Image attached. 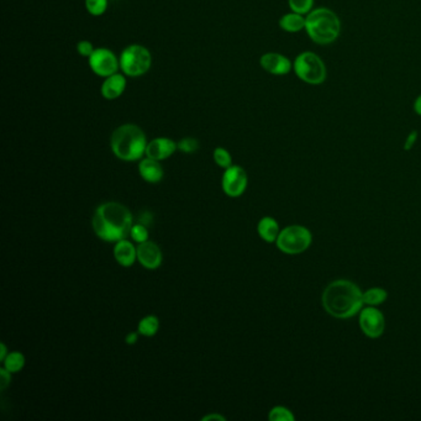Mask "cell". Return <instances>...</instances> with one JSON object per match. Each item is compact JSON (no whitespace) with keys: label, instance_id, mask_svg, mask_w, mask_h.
<instances>
[{"label":"cell","instance_id":"6da1fadb","mask_svg":"<svg viewBox=\"0 0 421 421\" xmlns=\"http://www.w3.org/2000/svg\"><path fill=\"white\" fill-rule=\"evenodd\" d=\"M134 218L126 206L109 201L96 208L93 216V229L103 241L118 242L130 236Z\"/></svg>","mask_w":421,"mask_h":421},{"label":"cell","instance_id":"7a4b0ae2","mask_svg":"<svg viewBox=\"0 0 421 421\" xmlns=\"http://www.w3.org/2000/svg\"><path fill=\"white\" fill-rule=\"evenodd\" d=\"M359 288L349 281H336L327 286L322 294V305L337 319L354 316L364 304Z\"/></svg>","mask_w":421,"mask_h":421},{"label":"cell","instance_id":"3957f363","mask_svg":"<svg viewBox=\"0 0 421 421\" xmlns=\"http://www.w3.org/2000/svg\"><path fill=\"white\" fill-rule=\"evenodd\" d=\"M147 144L144 130L137 125H121L111 134V151L116 157L126 162H134L144 157Z\"/></svg>","mask_w":421,"mask_h":421},{"label":"cell","instance_id":"277c9868","mask_svg":"<svg viewBox=\"0 0 421 421\" xmlns=\"http://www.w3.org/2000/svg\"><path fill=\"white\" fill-rule=\"evenodd\" d=\"M342 24L334 10L321 6L314 8L306 15L305 31L313 43L327 46L340 38Z\"/></svg>","mask_w":421,"mask_h":421},{"label":"cell","instance_id":"5b68a950","mask_svg":"<svg viewBox=\"0 0 421 421\" xmlns=\"http://www.w3.org/2000/svg\"><path fill=\"white\" fill-rule=\"evenodd\" d=\"M293 72L309 86H320L327 78V68L322 58L315 52L303 51L293 61Z\"/></svg>","mask_w":421,"mask_h":421},{"label":"cell","instance_id":"8992f818","mask_svg":"<svg viewBox=\"0 0 421 421\" xmlns=\"http://www.w3.org/2000/svg\"><path fill=\"white\" fill-rule=\"evenodd\" d=\"M120 69L125 76L141 77L152 66V56L149 48L142 45H130L120 55Z\"/></svg>","mask_w":421,"mask_h":421},{"label":"cell","instance_id":"52a82bcc","mask_svg":"<svg viewBox=\"0 0 421 421\" xmlns=\"http://www.w3.org/2000/svg\"><path fill=\"white\" fill-rule=\"evenodd\" d=\"M278 249L287 254H298L304 252L311 244L309 230L301 225L288 226L279 232L277 241Z\"/></svg>","mask_w":421,"mask_h":421},{"label":"cell","instance_id":"ba28073f","mask_svg":"<svg viewBox=\"0 0 421 421\" xmlns=\"http://www.w3.org/2000/svg\"><path fill=\"white\" fill-rule=\"evenodd\" d=\"M88 63L93 73L103 78L115 74L120 69V60L109 48H96L88 58Z\"/></svg>","mask_w":421,"mask_h":421},{"label":"cell","instance_id":"9c48e42d","mask_svg":"<svg viewBox=\"0 0 421 421\" xmlns=\"http://www.w3.org/2000/svg\"><path fill=\"white\" fill-rule=\"evenodd\" d=\"M247 183L249 178L244 168L232 164L231 167L226 168L225 172L223 174L221 186L226 196L237 198L244 194L247 188Z\"/></svg>","mask_w":421,"mask_h":421},{"label":"cell","instance_id":"30bf717a","mask_svg":"<svg viewBox=\"0 0 421 421\" xmlns=\"http://www.w3.org/2000/svg\"><path fill=\"white\" fill-rule=\"evenodd\" d=\"M259 64L272 76H287L293 71L292 61L282 53H264L259 58Z\"/></svg>","mask_w":421,"mask_h":421},{"label":"cell","instance_id":"8fae6325","mask_svg":"<svg viewBox=\"0 0 421 421\" xmlns=\"http://www.w3.org/2000/svg\"><path fill=\"white\" fill-rule=\"evenodd\" d=\"M359 326L366 335L372 339L382 335L386 321L381 311L374 308H367L361 313L359 316Z\"/></svg>","mask_w":421,"mask_h":421},{"label":"cell","instance_id":"7c38bea8","mask_svg":"<svg viewBox=\"0 0 421 421\" xmlns=\"http://www.w3.org/2000/svg\"><path fill=\"white\" fill-rule=\"evenodd\" d=\"M162 251L152 241H145L137 246V261L147 269H156L162 264Z\"/></svg>","mask_w":421,"mask_h":421},{"label":"cell","instance_id":"4fadbf2b","mask_svg":"<svg viewBox=\"0 0 421 421\" xmlns=\"http://www.w3.org/2000/svg\"><path fill=\"white\" fill-rule=\"evenodd\" d=\"M178 150L176 141L168 137H156L151 140L146 147V157L153 158L157 161H163L171 157Z\"/></svg>","mask_w":421,"mask_h":421},{"label":"cell","instance_id":"5bb4252c","mask_svg":"<svg viewBox=\"0 0 421 421\" xmlns=\"http://www.w3.org/2000/svg\"><path fill=\"white\" fill-rule=\"evenodd\" d=\"M126 78L123 73H115L111 76L106 77V81L101 84V96L106 98V101H114L123 96L125 89H126Z\"/></svg>","mask_w":421,"mask_h":421},{"label":"cell","instance_id":"9a60e30c","mask_svg":"<svg viewBox=\"0 0 421 421\" xmlns=\"http://www.w3.org/2000/svg\"><path fill=\"white\" fill-rule=\"evenodd\" d=\"M114 257L116 262L123 267H131L137 259V247H135L129 240H120L115 242Z\"/></svg>","mask_w":421,"mask_h":421},{"label":"cell","instance_id":"2e32d148","mask_svg":"<svg viewBox=\"0 0 421 421\" xmlns=\"http://www.w3.org/2000/svg\"><path fill=\"white\" fill-rule=\"evenodd\" d=\"M139 172L141 177L144 178L146 182L158 183L162 181L163 168L157 159L146 157L141 159L139 164Z\"/></svg>","mask_w":421,"mask_h":421},{"label":"cell","instance_id":"e0dca14e","mask_svg":"<svg viewBox=\"0 0 421 421\" xmlns=\"http://www.w3.org/2000/svg\"><path fill=\"white\" fill-rule=\"evenodd\" d=\"M305 15L291 11V13L283 15L278 21V24H279V28L288 34H298V33L305 30Z\"/></svg>","mask_w":421,"mask_h":421},{"label":"cell","instance_id":"ac0fdd59","mask_svg":"<svg viewBox=\"0 0 421 421\" xmlns=\"http://www.w3.org/2000/svg\"><path fill=\"white\" fill-rule=\"evenodd\" d=\"M257 230H259V236L267 242L277 241L279 232H281L277 221L269 216L264 218L262 220L259 221Z\"/></svg>","mask_w":421,"mask_h":421},{"label":"cell","instance_id":"d6986e66","mask_svg":"<svg viewBox=\"0 0 421 421\" xmlns=\"http://www.w3.org/2000/svg\"><path fill=\"white\" fill-rule=\"evenodd\" d=\"M158 329H159V320L157 316L149 315L145 316L144 319L140 321L137 331L140 335L152 337L157 334Z\"/></svg>","mask_w":421,"mask_h":421},{"label":"cell","instance_id":"ffe728a7","mask_svg":"<svg viewBox=\"0 0 421 421\" xmlns=\"http://www.w3.org/2000/svg\"><path fill=\"white\" fill-rule=\"evenodd\" d=\"M4 369H8L10 374H18L21 369H24L25 366V357L24 354L21 352H10L8 356L5 357L4 361Z\"/></svg>","mask_w":421,"mask_h":421},{"label":"cell","instance_id":"44dd1931","mask_svg":"<svg viewBox=\"0 0 421 421\" xmlns=\"http://www.w3.org/2000/svg\"><path fill=\"white\" fill-rule=\"evenodd\" d=\"M362 299L367 305H379L387 299V292L382 288H372L362 294Z\"/></svg>","mask_w":421,"mask_h":421},{"label":"cell","instance_id":"7402d4cb","mask_svg":"<svg viewBox=\"0 0 421 421\" xmlns=\"http://www.w3.org/2000/svg\"><path fill=\"white\" fill-rule=\"evenodd\" d=\"M288 6L291 11L306 16L314 9V0H288Z\"/></svg>","mask_w":421,"mask_h":421},{"label":"cell","instance_id":"603a6c76","mask_svg":"<svg viewBox=\"0 0 421 421\" xmlns=\"http://www.w3.org/2000/svg\"><path fill=\"white\" fill-rule=\"evenodd\" d=\"M86 9L93 16H101L108 9V0H86Z\"/></svg>","mask_w":421,"mask_h":421},{"label":"cell","instance_id":"cb8c5ba5","mask_svg":"<svg viewBox=\"0 0 421 421\" xmlns=\"http://www.w3.org/2000/svg\"><path fill=\"white\" fill-rule=\"evenodd\" d=\"M213 157H214V161L219 167L226 169V168L232 166V157H231V155H230L228 150L223 149V147H216L214 150V153H213Z\"/></svg>","mask_w":421,"mask_h":421},{"label":"cell","instance_id":"d4e9b609","mask_svg":"<svg viewBox=\"0 0 421 421\" xmlns=\"http://www.w3.org/2000/svg\"><path fill=\"white\" fill-rule=\"evenodd\" d=\"M130 236H131V239L136 244H141V242H145V241L149 240V229H147V226L137 223V224H134L133 228H131Z\"/></svg>","mask_w":421,"mask_h":421},{"label":"cell","instance_id":"484cf974","mask_svg":"<svg viewBox=\"0 0 421 421\" xmlns=\"http://www.w3.org/2000/svg\"><path fill=\"white\" fill-rule=\"evenodd\" d=\"M269 420L271 421H293L294 420V415L293 412L284 407L273 408L271 412H269Z\"/></svg>","mask_w":421,"mask_h":421},{"label":"cell","instance_id":"4316f807","mask_svg":"<svg viewBox=\"0 0 421 421\" xmlns=\"http://www.w3.org/2000/svg\"><path fill=\"white\" fill-rule=\"evenodd\" d=\"M177 145L178 150L183 153H194L199 150V141L194 137H184Z\"/></svg>","mask_w":421,"mask_h":421},{"label":"cell","instance_id":"83f0119b","mask_svg":"<svg viewBox=\"0 0 421 421\" xmlns=\"http://www.w3.org/2000/svg\"><path fill=\"white\" fill-rule=\"evenodd\" d=\"M94 50L96 48L93 46V43L86 41V40H83V41L77 43V52L79 53L83 57H91V53L94 52Z\"/></svg>","mask_w":421,"mask_h":421},{"label":"cell","instance_id":"f1b7e54d","mask_svg":"<svg viewBox=\"0 0 421 421\" xmlns=\"http://www.w3.org/2000/svg\"><path fill=\"white\" fill-rule=\"evenodd\" d=\"M417 139H419V133L417 130H412L408 134L405 142H404V150L405 151H410L414 147V145L417 144Z\"/></svg>","mask_w":421,"mask_h":421},{"label":"cell","instance_id":"f546056e","mask_svg":"<svg viewBox=\"0 0 421 421\" xmlns=\"http://www.w3.org/2000/svg\"><path fill=\"white\" fill-rule=\"evenodd\" d=\"M0 388L4 391L5 388L9 386L11 382V374H10L8 369H0Z\"/></svg>","mask_w":421,"mask_h":421},{"label":"cell","instance_id":"4dcf8cb0","mask_svg":"<svg viewBox=\"0 0 421 421\" xmlns=\"http://www.w3.org/2000/svg\"><path fill=\"white\" fill-rule=\"evenodd\" d=\"M139 223L142 225L149 226L152 223V214L151 213H145V214L140 216Z\"/></svg>","mask_w":421,"mask_h":421},{"label":"cell","instance_id":"1f68e13d","mask_svg":"<svg viewBox=\"0 0 421 421\" xmlns=\"http://www.w3.org/2000/svg\"><path fill=\"white\" fill-rule=\"evenodd\" d=\"M139 331L137 332H129L128 335H126V344H135L137 342V339H139Z\"/></svg>","mask_w":421,"mask_h":421},{"label":"cell","instance_id":"d6a6232c","mask_svg":"<svg viewBox=\"0 0 421 421\" xmlns=\"http://www.w3.org/2000/svg\"><path fill=\"white\" fill-rule=\"evenodd\" d=\"M412 109H414V113H415L417 116H421V94L415 98L414 104H412Z\"/></svg>","mask_w":421,"mask_h":421},{"label":"cell","instance_id":"836d02e7","mask_svg":"<svg viewBox=\"0 0 421 421\" xmlns=\"http://www.w3.org/2000/svg\"><path fill=\"white\" fill-rule=\"evenodd\" d=\"M203 421H211V420H220L225 421V417H221L219 414H211V415H206V417L201 419Z\"/></svg>","mask_w":421,"mask_h":421},{"label":"cell","instance_id":"e575fe53","mask_svg":"<svg viewBox=\"0 0 421 421\" xmlns=\"http://www.w3.org/2000/svg\"><path fill=\"white\" fill-rule=\"evenodd\" d=\"M0 349H1V351H0V359H1V361H4L5 357L8 356V352H6V346H5V344H0Z\"/></svg>","mask_w":421,"mask_h":421}]
</instances>
